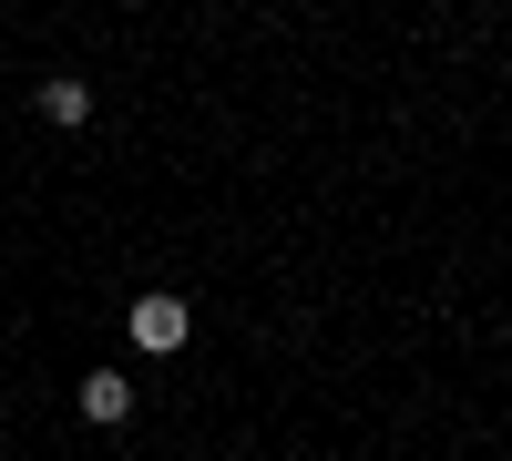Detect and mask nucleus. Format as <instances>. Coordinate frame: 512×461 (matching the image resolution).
Wrapping results in <instances>:
<instances>
[{
	"mask_svg": "<svg viewBox=\"0 0 512 461\" xmlns=\"http://www.w3.org/2000/svg\"><path fill=\"white\" fill-rule=\"evenodd\" d=\"M123 328H134V349H154V359H175L195 318H185V298H175V287H144V298L123 308Z\"/></svg>",
	"mask_w": 512,
	"mask_h": 461,
	"instance_id": "obj_1",
	"label": "nucleus"
},
{
	"mask_svg": "<svg viewBox=\"0 0 512 461\" xmlns=\"http://www.w3.org/2000/svg\"><path fill=\"white\" fill-rule=\"evenodd\" d=\"M72 410H82V421H93V431H113V421H134V380H113V369H93V380L72 390Z\"/></svg>",
	"mask_w": 512,
	"mask_h": 461,
	"instance_id": "obj_2",
	"label": "nucleus"
},
{
	"mask_svg": "<svg viewBox=\"0 0 512 461\" xmlns=\"http://www.w3.org/2000/svg\"><path fill=\"white\" fill-rule=\"evenodd\" d=\"M41 113H52V123H93V82H82V72H52V82H41Z\"/></svg>",
	"mask_w": 512,
	"mask_h": 461,
	"instance_id": "obj_3",
	"label": "nucleus"
}]
</instances>
